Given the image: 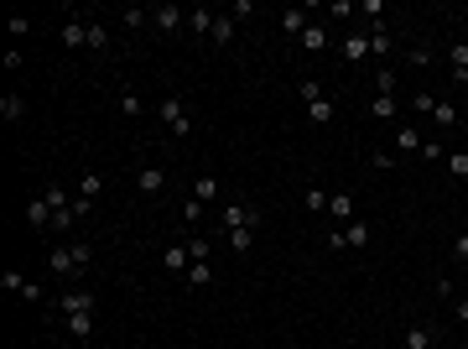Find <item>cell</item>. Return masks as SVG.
<instances>
[{
    "instance_id": "obj_31",
    "label": "cell",
    "mask_w": 468,
    "mask_h": 349,
    "mask_svg": "<svg viewBox=\"0 0 468 349\" xmlns=\"http://www.w3.org/2000/svg\"><path fill=\"white\" fill-rule=\"evenodd\" d=\"M193 198H198V204H213V198H219V183H213V178H198V183H193Z\"/></svg>"
},
{
    "instance_id": "obj_45",
    "label": "cell",
    "mask_w": 468,
    "mask_h": 349,
    "mask_svg": "<svg viewBox=\"0 0 468 349\" xmlns=\"http://www.w3.org/2000/svg\"><path fill=\"white\" fill-rule=\"evenodd\" d=\"M229 16H234V21H245V16H255V6H250V0H234Z\"/></svg>"
},
{
    "instance_id": "obj_4",
    "label": "cell",
    "mask_w": 468,
    "mask_h": 349,
    "mask_svg": "<svg viewBox=\"0 0 468 349\" xmlns=\"http://www.w3.org/2000/svg\"><path fill=\"white\" fill-rule=\"evenodd\" d=\"M47 271H52V276H78L73 245H52V250H47Z\"/></svg>"
},
{
    "instance_id": "obj_1",
    "label": "cell",
    "mask_w": 468,
    "mask_h": 349,
    "mask_svg": "<svg viewBox=\"0 0 468 349\" xmlns=\"http://www.w3.org/2000/svg\"><path fill=\"white\" fill-rule=\"evenodd\" d=\"M156 115H162V125H167V130H177V141L193 136V115H187V99H162V104H156Z\"/></svg>"
},
{
    "instance_id": "obj_49",
    "label": "cell",
    "mask_w": 468,
    "mask_h": 349,
    "mask_svg": "<svg viewBox=\"0 0 468 349\" xmlns=\"http://www.w3.org/2000/svg\"><path fill=\"white\" fill-rule=\"evenodd\" d=\"M453 256H458V261H468V235H458V240H453Z\"/></svg>"
},
{
    "instance_id": "obj_16",
    "label": "cell",
    "mask_w": 468,
    "mask_h": 349,
    "mask_svg": "<svg viewBox=\"0 0 468 349\" xmlns=\"http://www.w3.org/2000/svg\"><path fill=\"white\" fill-rule=\"evenodd\" d=\"M234 26H239V21H234V16H224V11H219V21H213V32H208V37H213V42H219V47H229V42H234Z\"/></svg>"
},
{
    "instance_id": "obj_38",
    "label": "cell",
    "mask_w": 468,
    "mask_h": 349,
    "mask_svg": "<svg viewBox=\"0 0 468 349\" xmlns=\"http://www.w3.org/2000/svg\"><path fill=\"white\" fill-rule=\"evenodd\" d=\"M432 104H437V94H411V110H417V115H432Z\"/></svg>"
},
{
    "instance_id": "obj_2",
    "label": "cell",
    "mask_w": 468,
    "mask_h": 349,
    "mask_svg": "<svg viewBox=\"0 0 468 349\" xmlns=\"http://www.w3.org/2000/svg\"><path fill=\"white\" fill-rule=\"evenodd\" d=\"M328 245H333V250H343V245H349V250H365V245H369V224H365V219H349L343 230L328 235Z\"/></svg>"
},
{
    "instance_id": "obj_48",
    "label": "cell",
    "mask_w": 468,
    "mask_h": 349,
    "mask_svg": "<svg viewBox=\"0 0 468 349\" xmlns=\"http://www.w3.org/2000/svg\"><path fill=\"white\" fill-rule=\"evenodd\" d=\"M32 32V16H11V37H26Z\"/></svg>"
},
{
    "instance_id": "obj_11",
    "label": "cell",
    "mask_w": 468,
    "mask_h": 349,
    "mask_svg": "<svg viewBox=\"0 0 468 349\" xmlns=\"http://www.w3.org/2000/svg\"><path fill=\"white\" fill-rule=\"evenodd\" d=\"M63 47H89V21H78V16L63 21Z\"/></svg>"
},
{
    "instance_id": "obj_17",
    "label": "cell",
    "mask_w": 468,
    "mask_h": 349,
    "mask_svg": "<svg viewBox=\"0 0 468 349\" xmlns=\"http://www.w3.org/2000/svg\"><path fill=\"white\" fill-rule=\"evenodd\" d=\"M432 125H443V130L458 125V104H453V99H437V104H432Z\"/></svg>"
},
{
    "instance_id": "obj_25",
    "label": "cell",
    "mask_w": 468,
    "mask_h": 349,
    "mask_svg": "<svg viewBox=\"0 0 468 349\" xmlns=\"http://www.w3.org/2000/svg\"><path fill=\"white\" fill-rule=\"evenodd\" d=\"M208 281H213V266H208V261H193V266H187V287H208Z\"/></svg>"
},
{
    "instance_id": "obj_32",
    "label": "cell",
    "mask_w": 468,
    "mask_h": 349,
    "mask_svg": "<svg viewBox=\"0 0 468 349\" xmlns=\"http://www.w3.org/2000/svg\"><path fill=\"white\" fill-rule=\"evenodd\" d=\"M120 21H125V26H130V32H141V26H151V11H141V6H130V11H125V16H120Z\"/></svg>"
},
{
    "instance_id": "obj_27",
    "label": "cell",
    "mask_w": 468,
    "mask_h": 349,
    "mask_svg": "<svg viewBox=\"0 0 468 349\" xmlns=\"http://www.w3.org/2000/svg\"><path fill=\"white\" fill-rule=\"evenodd\" d=\"M369 52H374V58H385V52H391V32H385L380 21H374V32H369Z\"/></svg>"
},
{
    "instance_id": "obj_50",
    "label": "cell",
    "mask_w": 468,
    "mask_h": 349,
    "mask_svg": "<svg viewBox=\"0 0 468 349\" xmlns=\"http://www.w3.org/2000/svg\"><path fill=\"white\" fill-rule=\"evenodd\" d=\"M453 318H458V324H468V298H463L458 307H453Z\"/></svg>"
},
{
    "instance_id": "obj_8",
    "label": "cell",
    "mask_w": 468,
    "mask_h": 349,
    "mask_svg": "<svg viewBox=\"0 0 468 349\" xmlns=\"http://www.w3.org/2000/svg\"><path fill=\"white\" fill-rule=\"evenodd\" d=\"M448 68H453V84H468V42L448 47Z\"/></svg>"
},
{
    "instance_id": "obj_41",
    "label": "cell",
    "mask_w": 468,
    "mask_h": 349,
    "mask_svg": "<svg viewBox=\"0 0 468 349\" xmlns=\"http://www.w3.org/2000/svg\"><path fill=\"white\" fill-rule=\"evenodd\" d=\"M73 256H78V271H84V266L94 261V245H89V240H73Z\"/></svg>"
},
{
    "instance_id": "obj_10",
    "label": "cell",
    "mask_w": 468,
    "mask_h": 349,
    "mask_svg": "<svg viewBox=\"0 0 468 349\" xmlns=\"http://www.w3.org/2000/svg\"><path fill=\"white\" fill-rule=\"evenodd\" d=\"M26 224H32V230H52V204L47 198H32V204H26Z\"/></svg>"
},
{
    "instance_id": "obj_5",
    "label": "cell",
    "mask_w": 468,
    "mask_h": 349,
    "mask_svg": "<svg viewBox=\"0 0 468 349\" xmlns=\"http://www.w3.org/2000/svg\"><path fill=\"white\" fill-rule=\"evenodd\" d=\"M224 224H229V230H255L260 214L250 209V204H224Z\"/></svg>"
},
{
    "instance_id": "obj_21",
    "label": "cell",
    "mask_w": 468,
    "mask_h": 349,
    "mask_svg": "<svg viewBox=\"0 0 468 349\" xmlns=\"http://www.w3.org/2000/svg\"><path fill=\"white\" fill-rule=\"evenodd\" d=\"M0 287L16 292V298H26V292H32V276H21V271H0Z\"/></svg>"
},
{
    "instance_id": "obj_15",
    "label": "cell",
    "mask_w": 468,
    "mask_h": 349,
    "mask_svg": "<svg viewBox=\"0 0 468 349\" xmlns=\"http://www.w3.org/2000/svg\"><path fill=\"white\" fill-rule=\"evenodd\" d=\"M328 214L349 224V219H354V193H333V198H328Z\"/></svg>"
},
{
    "instance_id": "obj_30",
    "label": "cell",
    "mask_w": 468,
    "mask_h": 349,
    "mask_svg": "<svg viewBox=\"0 0 468 349\" xmlns=\"http://www.w3.org/2000/svg\"><path fill=\"white\" fill-rule=\"evenodd\" d=\"M120 115H125V120H141V115H146V99H136V94H120Z\"/></svg>"
},
{
    "instance_id": "obj_13",
    "label": "cell",
    "mask_w": 468,
    "mask_h": 349,
    "mask_svg": "<svg viewBox=\"0 0 468 349\" xmlns=\"http://www.w3.org/2000/svg\"><path fill=\"white\" fill-rule=\"evenodd\" d=\"M302 47H307V52H323V47H328V26L307 21V32H302Z\"/></svg>"
},
{
    "instance_id": "obj_18",
    "label": "cell",
    "mask_w": 468,
    "mask_h": 349,
    "mask_svg": "<svg viewBox=\"0 0 468 349\" xmlns=\"http://www.w3.org/2000/svg\"><path fill=\"white\" fill-rule=\"evenodd\" d=\"M99 193H104V178H99V172H84V178H78V198H84V204H94Z\"/></svg>"
},
{
    "instance_id": "obj_28",
    "label": "cell",
    "mask_w": 468,
    "mask_h": 349,
    "mask_svg": "<svg viewBox=\"0 0 468 349\" xmlns=\"http://www.w3.org/2000/svg\"><path fill=\"white\" fill-rule=\"evenodd\" d=\"M89 47H94V52L110 47V26H104V21H89Z\"/></svg>"
},
{
    "instance_id": "obj_29",
    "label": "cell",
    "mask_w": 468,
    "mask_h": 349,
    "mask_svg": "<svg viewBox=\"0 0 468 349\" xmlns=\"http://www.w3.org/2000/svg\"><path fill=\"white\" fill-rule=\"evenodd\" d=\"M302 204H307V209H312V214H323V209H328V193H323V188H317V183H307V193H302Z\"/></svg>"
},
{
    "instance_id": "obj_43",
    "label": "cell",
    "mask_w": 468,
    "mask_h": 349,
    "mask_svg": "<svg viewBox=\"0 0 468 349\" xmlns=\"http://www.w3.org/2000/svg\"><path fill=\"white\" fill-rule=\"evenodd\" d=\"M369 162H374V167H380V172H391V167L400 162V157H396V152H374V157H369Z\"/></svg>"
},
{
    "instance_id": "obj_20",
    "label": "cell",
    "mask_w": 468,
    "mask_h": 349,
    "mask_svg": "<svg viewBox=\"0 0 468 349\" xmlns=\"http://www.w3.org/2000/svg\"><path fill=\"white\" fill-rule=\"evenodd\" d=\"M396 110H400L396 94H380V99H369V115H374V120H396Z\"/></svg>"
},
{
    "instance_id": "obj_24",
    "label": "cell",
    "mask_w": 468,
    "mask_h": 349,
    "mask_svg": "<svg viewBox=\"0 0 468 349\" xmlns=\"http://www.w3.org/2000/svg\"><path fill=\"white\" fill-rule=\"evenodd\" d=\"M281 32H286V37H302V32H307V16H302V11H281Z\"/></svg>"
},
{
    "instance_id": "obj_42",
    "label": "cell",
    "mask_w": 468,
    "mask_h": 349,
    "mask_svg": "<svg viewBox=\"0 0 468 349\" xmlns=\"http://www.w3.org/2000/svg\"><path fill=\"white\" fill-rule=\"evenodd\" d=\"M187 250H193V261H208V240H203V235L187 240Z\"/></svg>"
},
{
    "instance_id": "obj_3",
    "label": "cell",
    "mask_w": 468,
    "mask_h": 349,
    "mask_svg": "<svg viewBox=\"0 0 468 349\" xmlns=\"http://www.w3.org/2000/svg\"><path fill=\"white\" fill-rule=\"evenodd\" d=\"M151 26H156V32H167V37H177L182 26H187V11H177V6H156V11H151Z\"/></svg>"
},
{
    "instance_id": "obj_22",
    "label": "cell",
    "mask_w": 468,
    "mask_h": 349,
    "mask_svg": "<svg viewBox=\"0 0 468 349\" xmlns=\"http://www.w3.org/2000/svg\"><path fill=\"white\" fill-rule=\"evenodd\" d=\"M307 120H312V125H328L333 120V99H307Z\"/></svg>"
},
{
    "instance_id": "obj_33",
    "label": "cell",
    "mask_w": 468,
    "mask_h": 349,
    "mask_svg": "<svg viewBox=\"0 0 468 349\" xmlns=\"http://www.w3.org/2000/svg\"><path fill=\"white\" fill-rule=\"evenodd\" d=\"M250 245H255V230H229V250H239V256H245Z\"/></svg>"
},
{
    "instance_id": "obj_37",
    "label": "cell",
    "mask_w": 468,
    "mask_h": 349,
    "mask_svg": "<svg viewBox=\"0 0 468 349\" xmlns=\"http://www.w3.org/2000/svg\"><path fill=\"white\" fill-rule=\"evenodd\" d=\"M448 172L453 178H468V152H448Z\"/></svg>"
},
{
    "instance_id": "obj_26",
    "label": "cell",
    "mask_w": 468,
    "mask_h": 349,
    "mask_svg": "<svg viewBox=\"0 0 468 349\" xmlns=\"http://www.w3.org/2000/svg\"><path fill=\"white\" fill-rule=\"evenodd\" d=\"M26 115V99L21 94H6V99H0V120H21Z\"/></svg>"
},
{
    "instance_id": "obj_36",
    "label": "cell",
    "mask_w": 468,
    "mask_h": 349,
    "mask_svg": "<svg viewBox=\"0 0 468 349\" xmlns=\"http://www.w3.org/2000/svg\"><path fill=\"white\" fill-rule=\"evenodd\" d=\"M73 224H78V209L68 204V209H58V214H52V230H73Z\"/></svg>"
},
{
    "instance_id": "obj_39",
    "label": "cell",
    "mask_w": 468,
    "mask_h": 349,
    "mask_svg": "<svg viewBox=\"0 0 468 349\" xmlns=\"http://www.w3.org/2000/svg\"><path fill=\"white\" fill-rule=\"evenodd\" d=\"M21 63H26V58H21V47H6V58H0V68H6V73H16Z\"/></svg>"
},
{
    "instance_id": "obj_40",
    "label": "cell",
    "mask_w": 468,
    "mask_h": 349,
    "mask_svg": "<svg viewBox=\"0 0 468 349\" xmlns=\"http://www.w3.org/2000/svg\"><path fill=\"white\" fill-rule=\"evenodd\" d=\"M203 209H208V204H198V198H187V204H182V219H187V224H198V219H203Z\"/></svg>"
},
{
    "instance_id": "obj_35",
    "label": "cell",
    "mask_w": 468,
    "mask_h": 349,
    "mask_svg": "<svg viewBox=\"0 0 468 349\" xmlns=\"http://www.w3.org/2000/svg\"><path fill=\"white\" fill-rule=\"evenodd\" d=\"M42 198H47V204H52V214H58V209H68V204H73V198H68V188H58V183H52V188H47V193H42Z\"/></svg>"
},
{
    "instance_id": "obj_6",
    "label": "cell",
    "mask_w": 468,
    "mask_h": 349,
    "mask_svg": "<svg viewBox=\"0 0 468 349\" xmlns=\"http://www.w3.org/2000/svg\"><path fill=\"white\" fill-rule=\"evenodd\" d=\"M52 307H63V318H78V313H94V292H63Z\"/></svg>"
},
{
    "instance_id": "obj_47",
    "label": "cell",
    "mask_w": 468,
    "mask_h": 349,
    "mask_svg": "<svg viewBox=\"0 0 468 349\" xmlns=\"http://www.w3.org/2000/svg\"><path fill=\"white\" fill-rule=\"evenodd\" d=\"M422 157H426V162H437V157H448V152H443V141H422Z\"/></svg>"
},
{
    "instance_id": "obj_12",
    "label": "cell",
    "mask_w": 468,
    "mask_h": 349,
    "mask_svg": "<svg viewBox=\"0 0 468 349\" xmlns=\"http://www.w3.org/2000/svg\"><path fill=\"white\" fill-rule=\"evenodd\" d=\"M136 188H141V193H162V188H167V172H162V167H141V172H136Z\"/></svg>"
},
{
    "instance_id": "obj_23",
    "label": "cell",
    "mask_w": 468,
    "mask_h": 349,
    "mask_svg": "<svg viewBox=\"0 0 468 349\" xmlns=\"http://www.w3.org/2000/svg\"><path fill=\"white\" fill-rule=\"evenodd\" d=\"M406 349H432V329H426V324H411V329H406Z\"/></svg>"
},
{
    "instance_id": "obj_34",
    "label": "cell",
    "mask_w": 468,
    "mask_h": 349,
    "mask_svg": "<svg viewBox=\"0 0 468 349\" xmlns=\"http://www.w3.org/2000/svg\"><path fill=\"white\" fill-rule=\"evenodd\" d=\"M68 329H73V339H89V333H94V313H78V318H68Z\"/></svg>"
},
{
    "instance_id": "obj_9",
    "label": "cell",
    "mask_w": 468,
    "mask_h": 349,
    "mask_svg": "<svg viewBox=\"0 0 468 349\" xmlns=\"http://www.w3.org/2000/svg\"><path fill=\"white\" fill-rule=\"evenodd\" d=\"M213 21H219V11H208V6H193V11H187V32H198V37H208Z\"/></svg>"
},
{
    "instance_id": "obj_19",
    "label": "cell",
    "mask_w": 468,
    "mask_h": 349,
    "mask_svg": "<svg viewBox=\"0 0 468 349\" xmlns=\"http://www.w3.org/2000/svg\"><path fill=\"white\" fill-rule=\"evenodd\" d=\"M369 58V37H343V63H359Z\"/></svg>"
},
{
    "instance_id": "obj_14",
    "label": "cell",
    "mask_w": 468,
    "mask_h": 349,
    "mask_svg": "<svg viewBox=\"0 0 468 349\" xmlns=\"http://www.w3.org/2000/svg\"><path fill=\"white\" fill-rule=\"evenodd\" d=\"M400 152H422V130H417V125H400V130H396V157H400Z\"/></svg>"
},
{
    "instance_id": "obj_44",
    "label": "cell",
    "mask_w": 468,
    "mask_h": 349,
    "mask_svg": "<svg viewBox=\"0 0 468 349\" xmlns=\"http://www.w3.org/2000/svg\"><path fill=\"white\" fill-rule=\"evenodd\" d=\"M374 89H380V94H396V73H391V68H380V78H374Z\"/></svg>"
},
{
    "instance_id": "obj_46",
    "label": "cell",
    "mask_w": 468,
    "mask_h": 349,
    "mask_svg": "<svg viewBox=\"0 0 468 349\" xmlns=\"http://www.w3.org/2000/svg\"><path fill=\"white\" fill-rule=\"evenodd\" d=\"M359 11H365L369 21H380V16H385V6H380V0H359Z\"/></svg>"
},
{
    "instance_id": "obj_7",
    "label": "cell",
    "mask_w": 468,
    "mask_h": 349,
    "mask_svg": "<svg viewBox=\"0 0 468 349\" xmlns=\"http://www.w3.org/2000/svg\"><path fill=\"white\" fill-rule=\"evenodd\" d=\"M162 266H167L172 276H187V266H193V250H187V245H167V250H162Z\"/></svg>"
}]
</instances>
